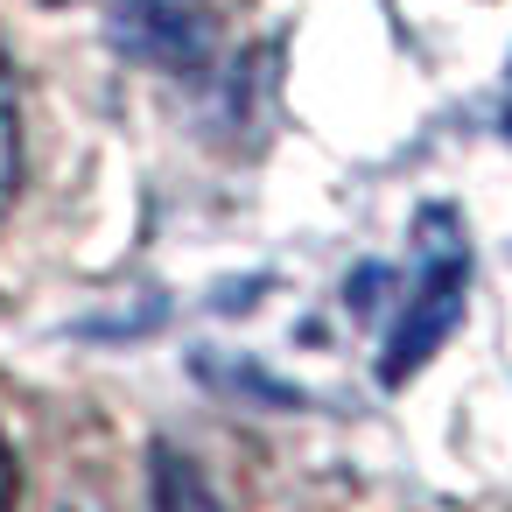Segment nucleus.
I'll use <instances>...</instances> for the list:
<instances>
[{"label":"nucleus","mask_w":512,"mask_h":512,"mask_svg":"<svg viewBox=\"0 0 512 512\" xmlns=\"http://www.w3.org/2000/svg\"><path fill=\"white\" fill-rule=\"evenodd\" d=\"M148 484H155V512H225L218 491L204 484V470H197L183 449H169V442H155V470H148Z\"/></svg>","instance_id":"obj_3"},{"label":"nucleus","mask_w":512,"mask_h":512,"mask_svg":"<svg viewBox=\"0 0 512 512\" xmlns=\"http://www.w3.org/2000/svg\"><path fill=\"white\" fill-rule=\"evenodd\" d=\"M15 183H22V99H15L8 50H0V211L15 204Z\"/></svg>","instance_id":"obj_4"},{"label":"nucleus","mask_w":512,"mask_h":512,"mask_svg":"<svg viewBox=\"0 0 512 512\" xmlns=\"http://www.w3.org/2000/svg\"><path fill=\"white\" fill-rule=\"evenodd\" d=\"M414 253H421V267H414V281H407L400 323H393L386 358H379V379H386V386H407V379L449 344V330H456L463 309H470V239H463V218L442 211V204H428V211L414 218Z\"/></svg>","instance_id":"obj_1"},{"label":"nucleus","mask_w":512,"mask_h":512,"mask_svg":"<svg viewBox=\"0 0 512 512\" xmlns=\"http://www.w3.org/2000/svg\"><path fill=\"white\" fill-rule=\"evenodd\" d=\"M50 8H71V0H50Z\"/></svg>","instance_id":"obj_7"},{"label":"nucleus","mask_w":512,"mask_h":512,"mask_svg":"<svg viewBox=\"0 0 512 512\" xmlns=\"http://www.w3.org/2000/svg\"><path fill=\"white\" fill-rule=\"evenodd\" d=\"M0 512H15V449L0 435Z\"/></svg>","instance_id":"obj_6"},{"label":"nucleus","mask_w":512,"mask_h":512,"mask_svg":"<svg viewBox=\"0 0 512 512\" xmlns=\"http://www.w3.org/2000/svg\"><path fill=\"white\" fill-rule=\"evenodd\" d=\"M197 372H204V379H225V386H246V393H260L267 407H302V393L274 386V379H267V372H253V365H218V358H197Z\"/></svg>","instance_id":"obj_5"},{"label":"nucleus","mask_w":512,"mask_h":512,"mask_svg":"<svg viewBox=\"0 0 512 512\" xmlns=\"http://www.w3.org/2000/svg\"><path fill=\"white\" fill-rule=\"evenodd\" d=\"M106 43L127 64H148V71H169V78H197L218 57V8L211 0H113Z\"/></svg>","instance_id":"obj_2"}]
</instances>
